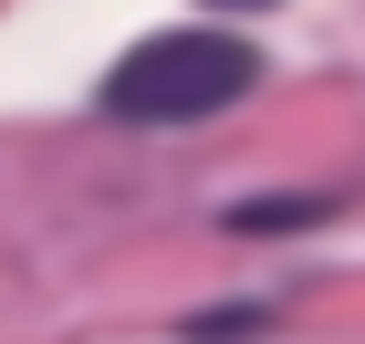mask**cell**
Here are the masks:
<instances>
[{
    "mask_svg": "<svg viewBox=\"0 0 365 344\" xmlns=\"http://www.w3.org/2000/svg\"><path fill=\"white\" fill-rule=\"evenodd\" d=\"M261 84V53L220 21H188V31H146L136 53L105 73V115L115 125H198V115L240 105Z\"/></svg>",
    "mask_w": 365,
    "mask_h": 344,
    "instance_id": "1",
    "label": "cell"
},
{
    "mask_svg": "<svg viewBox=\"0 0 365 344\" xmlns=\"http://www.w3.org/2000/svg\"><path fill=\"white\" fill-rule=\"evenodd\" d=\"M324 188H313V199H251V209H230V229H303V219H324Z\"/></svg>",
    "mask_w": 365,
    "mask_h": 344,
    "instance_id": "2",
    "label": "cell"
}]
</instances>
